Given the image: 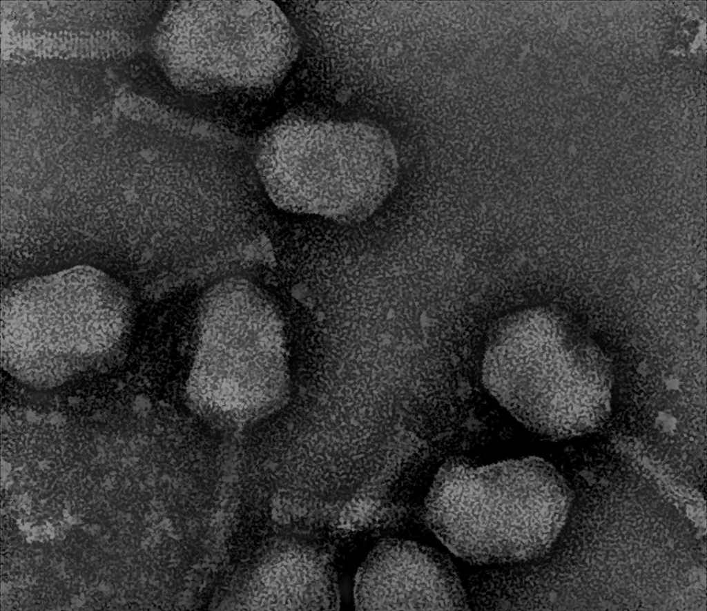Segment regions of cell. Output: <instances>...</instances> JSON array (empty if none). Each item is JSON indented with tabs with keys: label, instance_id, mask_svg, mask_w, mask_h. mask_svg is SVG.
<instances>
[{
	"label": "cell",
	"instance_id": "5b68a950",
	"mask_svg": "<svg viewBox=\"0 0 707 611\" xmlns=\"http://www.w3.org/2000/svg\"><path fill=\"white\" fill-rule=\"evenodd\" d=\"M235 291L212 302L191 379L192 392L226 411L251 412L271 398L275 351L264 302Z\"/></svg>",
	"mask_w": 707,
	"mask_h": 611
},
{
	"label": "cell",
	"instance_id": "52a82bcc",
	"mask_svg": "<svg viewBox=\"0 0 707 611\" xmlns=\"http://www.w3.org/2000/svg\"><path fill=\"white\" fill-rule=\"evenodd\" d=\"M358 610L467 609L465 591L449 559L419 543L387 539L378 543L355 579Z\"/></svg>",
	"mask_w": 707,
	"mask_h": 611
},
{
	"label": "cell",
	"instance_id": "6da1fadb",
	"mask_svg": "<svg viewBox=\"0 0 707 611\" xmlns=\"http://www.w3.org/2000/svg\"><path fill=\"white\" fill-rule=\"evenodd\" d=\"M568 487L545 460L528 457L484 466L449 462L425 503L431 530L473 563L532 559L547 550L566 514Z\"/></svg>",
	"mask_w": 707,
	"mask_h": 611
},
{
	"label": "cell",
	"instance_id": "7a4b0ae2",
	"mask_svg": "<svg viewBox=\"0 0 707 611\" xmlns=\"http://www.w3.org/2000/svg\"><path fill=\"white\" fill-rule=\"evenodd\" d=\"M257 158L278 206L347 222L376 211L398 173L389 137L362 123L287 119L267 133Z\"/></svg>",
	"mask_w": 707,
	"mask_h": 611
},
{
	"label": "cell",
	"instance_id": "3957f363",
	"mask_svg": "<svg viewBox=\"0 0 707 611\" xmlns=\"http://www.w3.org/2000/svg\"><path fill=\"white\" fill-rule=\"evenodd\" d=\"M296 46L289 21L267 1L175 3L157 39L172 84L199 93L272 85L290 66Z\"/></svg>",
	"mask_w": 707,
	"mask_h": 611
},
{
	"label": "cell",
	"instance_id": "8992f818",
	"mask_svg": "<svg viewBox=\"0 0 707 611\" xmlns=\"http://www.w3.org/2000/svg\"><path fill=\"white\" fill-rule=\"evenodd\" d=\"M484 380L493 396L532 431L565 438L594 429L607 419L610 393L573 383L556 353L533 337L507 338L489 350Z\"/></svg>",
	"mask_w": 707,
	"mask_h": 611
},
{
	"label": "cell",
	"instance_id": "277c9868",
	"mask_svg": "<svg viewBox=\"0 0 707 611\" xmlns=\"http://www.w3.org/2000/svg\"><path fill=\"white\" fill-rule=\"evenodd\" d=\"M130 316L124 288L99 270L75 266L30 280L6 295L3 349L6 356L17 352V362L32 368L38 363L68 370L118 343Z\"/></svg>",
	"mask_w": 707,
	"mask_h": 611
}]
</instances>
